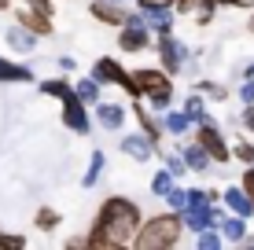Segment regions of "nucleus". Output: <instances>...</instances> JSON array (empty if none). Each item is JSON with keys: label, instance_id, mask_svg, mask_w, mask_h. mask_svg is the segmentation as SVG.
I'll return each mask as SVG.
<instances>
[{"label": "nucleus", "instance_id": "f257e3e1", "mask_svg": "<svg viewBox=\"0 0 254 250\" xmlns=\"http://www.w3.org/2000/svg\"><path fill=\"white\" fill-rule=\"evenodd\" d=\"M92 225H100L107 232L111 239H115V247H133L140 228H144V213H140V206L133 199H126V195H111L107 202L100 206V213H96Z\"/></svg>", "mask_w": 254, "mask_h": 250}, {"label": "nucleus", "instance_id": "f03ea898", "mask_svg": "<svg viewBox=\"0 0 254 250\" xmlns=\"http://www.w3.org/2000/svg\"><path fill=\"white\" fill-rule=\"evenodd\" d=\"M185 213L170 210V213H155V217L144 221V228H140L136 236V250H170L181 243V232H185Z\"/></svg>", "mask_w": 254, "mask_h": 250}, {"label": "nucleus", "instance_id": "7ed1b4c3", "mask_svg": "<svg viewBox=\"0 0 254 250\" xmlns=\"http://www.w3.org/2000/svg\"><path fill=\"white\" fill-rule=\"evenodd\" d=\"M133 77H136V85L144 89V96H147V103H151L155 110H166L173 103V81H170V70H155V66H140V70H133Z\"/></svg>", "mask_w": 254, "mask_h": 250}, {"label": "nucleus", "instance_id": "20e7f679", "mask_svg": "<svg viewBox=\"0 0 254 250\" xmlns=\"http://www.w3.org/2000/svg\"><path fill=\"white\" fill-rule=\"evenodd\" d=\"M155 55L162 59V66L170 74H181V70H185V63H188V48L181 45L173 33H159V41H155Z\"/></svg>", "mask_w": 254, "mask_h": 250}, {"label": "nucleus", "instance_id": "39448f33", "mask_svg": "<svg viewBox=\"0 0 254 250\" xmlns=\"http://www.w3.org/2000/svg\"><path fill=\"white\" fill-rule=\"evenodd\" d=\"M151 26H144V22H126V26H118V48L122 51H147L151 48Z\"/></svg>", "mask_w": 254, "mask_h": 250}, {"label": "nucleus", "instance_id": "423d86ee", "mask_svg": "<svg viewBox=\"0 0 254 250\" xmlns=\"http://www.w3.org/2000/svg\"><path fill=\"white\" fill-rule=\"evenodd\" d=\"M195 140H199V144H203V148H206L210 154H214V162H221V166H225V162H229V158H232V151H229V144H225V136H221V129H217L214 122H203V125H199V129H195Z\"/></svg>", "mask_w": 254, "mask_h": 250}, {"label": "nucleus", "instance_id": "0eeeda50", "mask_svg": "<svg viewBox=\"0 0 254 250\" xmlns=\"http://www.w3.org/2000/svg\"><path fill=\"white\" fill-rule=\"evenodd\" d=\"M89 15H92L96 22H103V26H126L129 19H133V15H129L118 0H92V4H89Z\"/></svg>", "mask_w": 254, "mask_h": 250}, {"label": "nucleus", "instance_id": "6e6552de", "mask_svg": "<svg viewBox=\"0 0 254 250\" xmlns=\"http://www.w3.org/2000/svg\"><path fill=\"white\" fill-rule=\"evenodd\" d=\"M89 103H85L81 96H74V100H63V125L66 129H74L77 136H85L92 129V122H89Z\"/></svg>", "mask_w": 254, "mask_h": 250}, {"label": "nucleus", "instance_id": "1a4fd4ad", "mask_svg": "<svg viewBox=\"0 0 254 250\" xmlns=\"http://www.w3.org/2000/svg\"><path fill=\"white\" fill-rule=\"evenodd\" d=\"M15 22H22L26 30H33V33H37V37H52V33H56V26H52V15L37 11V7H33V4L19 7V11H15Z\"/></svg>", "mask_w": 254, "mask_h": 250}, {"label": "nucleus", "instance_id": "9d476101", "mask_svg": "<svg viewBox=\"0 0 254 250\" xmlns=\"http://www.w3.org/2000/svg\"><path fill=\"white\" fill-rule=\"evenodd\" d=\"M217 217H221L217 206H188V210H185V225L195 232V236H199V232H210V228H221Z\"/></svg>", "mask_w": 254, "mask_h": 250}, {"label": "nucleus", "instance_id": "9b49d317", "mask_svg": "<svg viewBox=\"0 0 254 250\" xmlns=\"http://www.w3.org/2000/svg\"><path fill=\"white\" fill-rule=\"evenodd\" d=\"M118 148H122V154H129L133 162H147L155 154V140L147 133H129V136H122V140H118Z\"/></svg>", "mask_w": 254, "mask_h": 250}, {"label": "nucleus", "instance_id": "f8f14e48", "mask_svg": "<svg viewBox=\"0 0 254 250\" xmlns=\"http://www.w3.org/2000/svg\"><path fill=\"white\" fill-rule=\"evenodd\" d=\"M221 202L229 206L232 213H240V217H251V213H254V199L247 195V188H243V184H232V188H225Z\"/></svg>", "mask_w": 254, "mask_h": 250}, {"label": "nucleus", "instance_id": "ddd939ff", "mask_svg": "<svg viewBox=\"0 0 254 250\" xmlns=\"http://www.w3.org/2000/svg\"><path fill=\"white\" fill-rule=\"evenodd\" d=\"M96 122H100V129H107V133H118L126 125V107L122 103H96Z\"/></svg>", "mask_w": 254, "mask_h": 250}, {"label": "nucleus", "instance_id": "4468645a", "mask_svg": "<svg viewBox=\"0 0 254 250\" xmlns=\"http://www.w3.org/2000/svg\"><path fill=\"white\" fill-rule=\"evenodd\" d=\"M4 37H7V48H11V51H33V48H37V33H33V30H26L22 22L7 26V33H4Z\"/></svg>", "mask_w": 254, "mask_h": 250}, {"label": "nucleus", "instance_id": "2eb2a0df", "mask_svg": "<svg viewBox=\"0 0 254 250\" xmlns=\"http://www.w3.org/2000/svg\"><path fill=\"white\" fill-rule=\"evenodd\" d=\"M181 154H185V162H188V169H191V173H206V169L214 166V154H210L199 140H191Z\"/></svg>", "mask_w": 254, "mask_h": 250}, {"label": "nucleus", "instance_id": "dca6fc26", "mask_svg": "<svg viewBox=\"0 0 254 250\" xmlns=\"http://www.w3.org/2000/svg\"><path fill=\"white\" fill-rule=\"evenodd\" d=\"M0 81H7V85L33 81V70H30V66H22V63H11V59L0 55Z\"/></svg>", "mask_w": 254, "mask_h": 250}, {"label": "nucleus", "instance_id": "f3484780", "mask_svg": "<svg viewBox=\"0 0 254 250\" xmlns=\"http://www.w3.org/2000/svg\"><path fill=\"white\" fill-rule=\"evenodd\" d=\"M45 96H56V100H74L77 96V85L70 81V77H52V81H41L37 85Z\"/></svg>", "mask_w": 254, "mask_h": 250}, {"label": "nucleus", "instance_id": "a211bd4d", "mask_svg": "<svg viewBox=\"0 0 254 250\" xmlns=\"http://www.w3.org/2000/svg\"><path fill=\"white\" fill-rule=\"evenodd\" d=\"M221 232L229 243H247V217L232 213V217H221Z\"/></svg>", "mask_w": 254, "mask_h": 250}, {"label": "nucleus", "instance_id": "6ab92c4d", "mask_svg": "<svg viewBox=\"0 0 254 250\" xmlns=\"http://www.w3.org/2000/svg\"><path fill=\"white\" fill-rule=\"evenodd\" d=\"M185 114L191 118L195 125H203V122H210V114H206V103H203V92H188V100H185Z\"/></svg>", "mask_w": 254, "mask_h": 250}, {"label": "nucleus", "instance_id": "aec40b11", "mask_svg": "<svg viewBox=\"0 0 254 250\" xmlns=\"http://www.w3.org/2000/svg\"><path fill=\"white\" fill-rule=\"evenodd\" d=\"M133 118H136V122H140V129H144V133H147V136H151V140H155V144H159V140H162V125H159V122H155V118H151V114H147V110H144V107H140V103H136V100H133Z\"/></svg>", "mask_w": 254, "mask_h": 250}, {"label": "nucleus", "instance_id": "412c9836", "mask_svg": "<svg viewBox=\"0 0 254 250\" xmlns=\"http://www.w3.org/2000/svg\"><path fill=\"white\" fill-rule=\"evenodd\" d=\"M144 15H147V26H151L155 33H170L177 11H173V7H159V11H144Z\"/></svg>", "mask_w": 254, "mask_h": 250}, {"label": "nucleus", "instance_id": "4be33fe9", "mask_svg": "<svg viewBox=\"0 0 254 250\" xmlns=\"http://www.w3.org/2000/svg\"><path fill=\"white\" fill-rule=\"evenodd\" d=\"M107 169V158H103V151H92V158H89V169H85V177H81V184L85 188H96V180H100V173Z\"/></svg>", "mask_w": 254, "mask_h": 250}, {"label": "nucleus", "instance_id": "5701e85b", "mask_svg": "<svg viewBox=\"0 0 254 250\" xmlns=\"http://www.w3.org/2000/svg\"><path fill=\"white\" fill-rule=\"evenodd\" d=\"M77 96L89 103V107H96V103H100V81H96L92 74H89V77H81V81H77Z\"/></svg>", "mask_w": 254, "mask_h": 250}, {"label": "nucleus", "instance_id": "b1692460", "mask_svg": "<svg viewBox=\"0 0 254 250\" xmlns=\"http://www.w3.org/2000/svg\"><path fill=\"white\" fill-rule=\"evenodd\" d=\"M166 133H173V136H185L188 133V125H191V118L185 114V110H173V114H166Z\"/></svg>", "mask_w": 254, "mask_h": 250}, {"label": "nucleus", "instance_id": "393cba45", "mask_svg": "<svg viewBox=\"0 0 254 250\" xmlns=\"http://www.w3.org/2000/svg\"><path fill=\"white\" fill-rule=\"evenodd\" d=\"M33 225H37L41 232H52V228H59V225H63V217H59V213L52 210V206H41V210H37V217H33Z\"/></svg>", "mask_w": 254, "mask_h": 250}, {"label": "nucleus", "instance_id": "a878e982", "mask_svg": "<svg viewBox=\"0 0 254 250\" xmlns=\"http://www.w3.org/2000/svg\"><path fill=\"white\" fill-rule=\"evenodd\" d=\"M173 180H177V177H173L170 169H159V173L151 177V192L159 195V199H166V195L173 192Z\"/></svg>", "mask_w": 254, "mask_h": 250}, {"label": "nucleus", "instance_id": "bb28decb", "mask_svg": "<svg viewBox=\"0 0 254 250\" xmlns=\"http://www.w3.org/2000/svg\"><path fill=\"white\" fill-rule=\"evenodd\" d=\"M195 89L203 92V96L217 100V103H225V100H229V89H225V85H217V81H195Z\"/></svg>", "mask_w": 254, "mask_h": 250}, {"label": "nucleus", "instance_id": "cd10ccee", "mask_svg": "<svg viewBox=\"0 0 254 250\" xmlns=\"http://www.w3.org/2000/svg\"><path fill=\"white\" fill-rule=\"evenodd\" d=\"M217 7H221L217 0H199V4H195V22H199V26H210V22H214V11H217Z\"/></svg>", "mask_w": 254, "mask_h": 250}, {"label": "nucleus", "instance_id": "c85d7f7f", "mask_svg": "<svg viewBox=\"0 0 254 250\" xmlns=\"http://www.w3.org/2000/svg\"><path fill=\"white\" fill-rule=\"evenodd\" d=\"M221 239H225V232H221V228L199 232V250H217V247H221Z\"/></svg>", "mask_w": 254, "mask_h": 250}, {"label": "nucleus", "instance_id": "c756f323", "mask_svg": "<svg viewBox=\"0 0 254 250\" xmlns=\"http://www.w3.org/2000/svg\"><path fill=\"white\" fill-rule=\"evenodd\" d=\"M166 202H170V210L185 213V210H188V192H185V188H177V184H173V192L166 195Z\"/></svg>", "mask_w": 254, "mask_h": 250}, {"label": "nucleus", "instance_id": "7c9ffc66", "mask_svg": "<svg viewBox=\"0 0 254 250\" xmlns=\"http://www.w3.org/2000/svg\"><path fill=\"white\" fill-rule=\"evenodd\" d=\"M232 158H240L243 166H251V162H254V144H251V140H240V144L232 148Z\"/></svg>", "mask_w": 254, "mask_h": 250}, {"label": "nucleus", "instance_id": "2f4dec72", "mask_svg": "<svg viewBox=\"0 0 254 250\" xmlns=\"http://www.w3.org/2000/svg\"><path fill=\"white\" fill-rule=\"evenodd\" d=\"M166 169H170L173 177H181V173H191V169H188V162H185V154H166Z\"/></svg>", "mask_w": 254, "mask_h": 250}, {"label": "nucleus", "instance_id": "473e14b6", "mask_svg": "<svg viewBox=\"0 0 254 250\" xmlns=\"http://www.w3.org/2000/svg\"><path fill=\"white\" fill-rule=\"evenodd\" d=\"M0 247H4V250H22L26 239H22V236H7V232H0Z\"/></svg>", "mask_w": 254, "mask_h": 250}, {"label": "nucleus", "instance_id": "72a5a7b5", "mask_svg": "<svg viewBox=\"0 0 254 250\" xmlns=\"http://www.w3.org/2000/svg\"><path fill=\"white\" fill-rule=\"evenodd\" d=\"M240 100L243 103H254V77H247V81L240 85Z\"/></svg>", "mask_w": 254, "mask_h": 250}, {"label": "nucleus", "instance_id": "f704fd0d", "mask_svg": "<svg viewBox=\"0 0 254 250\" xmlns=\"http://www.w3.org/2000/svg\"><path fill=\"white\" fill-rule=\"evenodd\" d=\"M240 184H243V188H247V195H251V199H254V162H251V166H247V169H243V180H240Z\"/></svg>", "mask_w": 254, "mask_h": 250}, {"label": "nucleus", "instance_id": "c9c22d12", "mask_svg": "<svg viewBox=\"0 0 254 250\" xmlns=\"http://www.w3.org/2000/svg\"><path fill=\"white\" fill-rule=\"evenodd\" d=\"M240 122H243V129L254 133V103H243V118H240Z\"/></svg>", "mask_w": 254, "mask_h": 250}, {"label": "nucleus", "instance_id": "e433bc0d", "mask_svg": "<svg viewBox=\"0 0 254 250\" xmlns=\"http://www.w3.org/2000/svg\"><path fill=\"white\" fill-rule=\"evenodd\" d=\"M195 4H199V0H173L177 15H191V11H195Z\"/></svg>", "mask_w": 254, "mask_h": 250}, {"label": "nucleus", "instance_id": "4c0bfd02", "mask_svg": "<svg viewBox=\"0 0 254 250\" xmlns=\"http://www.w3.org/2000/svg\"><path fill=\"white\" fill-rule=\"evenodd\" d=\"M77 247H89V236H70L66 239V250H77Z\"/></svg>", "mask_w": 254, "mask_h": 250}, {"label": "nucleus", "instance_id": "58836bf2", "mask_svg": "<svg viewBox=\"0 0 254 250\" xmlns=\"http://www.w3.org/2000/svg\"><path fill=\"white\" fill-rule=\"evenodd\" d=\"M221 7H254V0H217Z\"/></svg>", "mask_w": 254, "mask_h": 250}, {"label": "nucleus", "instance_id": "ea45409f", "mask_svg": "<svg viewBox=\"0 0 254 250\" xmlns=\"http://www.w3.org/2000/svg\"><path fill=\"white\" fill-rule=\"evenodd\" d=\"M7 7H11V0H0V11H7Z\"/></svg>", "mask_w": 254, "mask_h": 250}, {"label": "nucleus", "instance_id": "a19ab883", "mask_svg": "<svg viewBox=\"0 0 254 250\" xmlns=\"http://www.w3.org/2000/svg\"><path fill=\"white\" fill-rule=\"evenodd\" d=\"M247 30H251V33H254V11H251V22H247Z\"/></svg>", "mask_w": 254, "mask_h": 250}, {"label": "nucleus", "instance_id": "79ce46f5", "mask_svg": "<svg viewBox=\"0 0 254 250\" xmlns=\"http://www.w3.org/2000/svg\"><path fill=\"white\" fill-rule=\"evenodd\" d=\"M247 77H254V63H251V66H247Z\"/></svg>", "mask_w": 254, "mask_h": 250}, {"label": "nucleus", "instance_id": "37998d69", "mask_svg": "<svg viewBox=\"0 0 254 250\" xmlns=\"http://www.w3.org/2000/svg\"><path fill=\"white\" fill-rule=\"evenodd\" d=\"M247 247H254V236H251V239H247Z\"/></svg>", "mask_w": 254, "mask_h": 250}, {"label": "nucleus", "instance_id": "c03bdc74", "mask_svg": "<svg viewBox=\"0 0 254 250\" xmlns=\"http://www.w3.org/2000/svg\"><path fill=\"white\" fill-rule=\"evenodd\" d=\"M118 4H126V0H118Z\"/></svg>", "mask_w": 254, "mask_h": 250}, {"label": "nucleus", "instance_id": "a18cd8bd", "mask_svg": "<svg viewBox=\"0 0 254 250\" xmlns=\"http://www.w3.org/2000/svg\"><path fill=\"white\" fill-rule=\"evenodd\" d=\"M26 4H33V0H26Z\"/></svg>", "mask_w": 254, "mask_h": 250}]
</instances>
